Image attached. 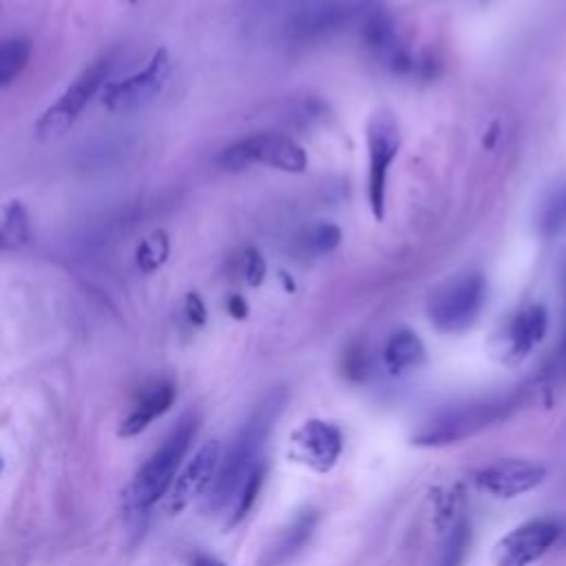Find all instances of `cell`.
Returning a JSON list of instances; mask_svg holds the SVG:
<instances>
[{"label":"cell","mask_w":566,"mask_h":566,"mask_svg":"<svg viewBox=\"0 0 566 566\" xmlns=\"http://www.w3.org/2000/svg\"><path fill=\"white\" fill-rule=\"evenodd\" d=\"M175 396H177V390L171 381H156V383L147 385L139 392L133 411L122 420L118 436L133 439L145 432L156 418H160L162 414H167L173 407Z\"/></svg>","instance_id":"9a60e30c"},{"label":"cell","mask_w":566,"mask_h":566,"mask_svg":"<svg viewBox=\"0 0 566 566\" xmlns=\"http://www.w3.org/2000/svg\"><path fill=\"white\" fill-rule=\"evenodd\" d=\"M109 76H111V58H100L94 64H89L74 81V85L60 96V100L42 113V118L36 124L38 137H56L62 135L66 128H71V124L81 118L85 107L102 89Z\"/></svg>","instance_id":"5b68a950"},{"label":"cell","mask_w":566,"mask_h":566,"mask_svg":"<svg viewBox=\"0 0 566 566\" xmlns=\"http://www.w3.org/2000/svg\"><path fill=\"white\" fill-rule=\"evenodd\" d=\"M364 40L366 47L372 51V56L377 60H381L383 66H387L394 74H407V71H414V60L407 53V49L403 47L392 19L381 12L374 10L366 16L364 23Z\"/></svg>","instance_id":"5bb4252c"},{"label":"cell","mask_w":566,"mask_h":566,"mask_svg":"<svg viewBox=\"0 0 566 566\" xmlns=\"http://www.w3.org/2000/svg\"><path fill=\"white\" fill-rule=\"evenodd\" d=\"M244 276L250 286H259L266 276V261L257 250H246L244 255Z\"/></svg>","instance_id":"484cf974"},{"label":"cell","mask_w":566,"mask_h":566,"mask_svg":"<svg viewBox=\"0 0 566 566\" xmlns=\"http://www.w3.org/2000/svg\"><path fill=\"white\" fill-rule=\"evenodd\" d=\"M383 359L392 374H403L424 361L422 341L414 332L401 330L387 341Z\"/></svg>","instance_id":"ac0fdd59"},{"label":"cell","mask_w":566,"mask_h":566,"mask_svg":"<svg viewBox=\"0 0 566 566\" xmlns=\"http://www.w3.org/2000/svg\"><path fill=\"white\" fill-rule=\"evenodd\" d=\"M317 522H319V514L315 509L302 512L279 536L276 544L270 551V564L281 566V564L291 562L293 557H297L310 542V538L317 529Z\"/></svg>","instance_id":"2e32d148"},{"label":"cell","mask_w":566,"mask_h":566,"mask_svg":"<svg viewBox=\"0 0 566 566\" xmlns=\"http://www.w3.org/2000/svg\"><path fill=\"white\" fill-rule=\"evenodd\" d=\"M345 372H347L349 379H361V377L366 374V357H364L361 349L347 354V359H345Z\"/></svg>","instance_id":"f546056e"},{"label":"cell","mask_w":566,"mask_h":566,"mask_svg":"<svg viewBox=\"0 0 566 566\" xmlns=\"http://www.w3.org/2000/svg\"><path fill=\"white\" fill-rule=\"evenodd\" d=\"M186 317H188V321L193 325H204L206 323V306H204L201 297L195 295V293H190L186 297Z\"/></svg>","instance_id":"f1b7e54d"},{"label":"cell","mask_w":566,"mask_h":566,"mask_svg":"<svg viewBox=\"0 0 566 566\" xmlns=\"http://www.w3.org/2000/svg\"><path fill=\"white\" fill-rule=\"evenodd\" d=\"M352 16L349 0H304L291 12L283 34L291 45H315L343 29Z\"/></svg>","instance_id":"ba28073f"},{"label":"cell","mask_w":566,"mask_h":566,"mask_svg":"<svg viewBox=\"0 0 566 566\" xmlns=\"http://www.w3.org/2000/svg\"><path fill=\"white\" fill-rule=\"evenodd\" d=\"M0 250H14V248H12V244L8 242V237H5L3 229H0Z\"/></svg>","instance_id":"d6a6232c"},{"label":"cell","mask_w":566,"mask_h":566,"mask_svg":"<svg viewBox=\"0 0 566 566\" xmlns=\"http://www.w3.org/2000/svg\"><path fill=\"white\" fill-rule=\"evenodd\" d=\"M3 233L8 237V242L12 244V248H21L25 244H29L32 239V224H29V216L21 201H12L5 210V224H3Z\"/></svg>","instance_id":"603a6c76"},{"label":"cell","mask_w":566,"mask_h":566,"mask_svg":"<svg viewBox=\"0 0 566 566\" xmlns=\"http://www.w3.org/2000/svg\"><path fill=\"white\" fill-rule=\"evenodd\" d=\"M540 231L549 237L566 231V188L555 190L542 206Z\"/></svg>","instance_id":"7402d4cb"},{"label":"cell","mask_w":566,"mask_h":566,"mask_svg":"<svg viewBox=\"0 0 566 566\" xmlns=\"http://www.w3.org/2000/svg\"><path fill=\"white\" fill-rule=\"evenodd\" d=\"M368 145H370V206L374 218L381 222L385 218V193H387L390 167L401 147L398 126L390 113H377L370 120Z\"/></svg>","instance_id":"9c48e42d"},{"label":"cell","mask_w":566,"mask_h":566,"mask_svg":"<svg viewBox=\"0 0 566 566\" xmlns=\"http://www.w3.org/2000/svg\"><path fill=\"white\" fill-rule=\"evenodd\" d=\"M0 473H3V456H0Z\"/></svg>","instance_id":"836d02e7"},{"label":"cell","mask_w":566,"mask_h":566,"mask_svg":"<svg viewBox=\"0 0 566 566\" xmlns=\"http://www.w3.org/2000/svg\"><path fill=\"white\" fill-rule=\"evenodd\" d=\"M199 430V416L186 414L173 432L167 436V441L160 445V450L145 463L133 478L131 487L124 493V512L128 518V525L135 520L145 529V522L149 518L151 507L162 499L173 484L177 469L197 436Z\"/></svg>","instance_id":"7a4b0ae2"},{"label":"cell","mask_w":566,"mask_h":566,"mask_svg":"<svg viewBox=\"0 0 566 566\" xmlns=\"http://www.w3.org/2000/svg\"><path fill=\"white\" fill-rule=\"evenodd\" d=\"M190 566H229V564H224L222 559L212 557L208 553H195V555H190Z\"/></svg>","instance_id":"1f68e13d"},{"label":"cell","mask_w":566,"mask_h":566,"mask_svg":"<svg viewBox=\"0 0 566 566\" xmlns=\"http://www.w3.org/2000/svg\"><path fill=\"white\" fill-rule=\"evenodd\" d=\"M263 482H266V463L261 460V463L248 473V478L244 480L242 489L237 491V503H235V512H233V518H231L229 527L239 525V522L253 512V507H255V503H257V499H259V493H261Z\"/></svg>","instance_id":"44dd1931"},{"label":"cell","mask_w":566,"mask_h":566,"mask_svg":"<svg viewBox=\"0 0 566 566\" xmlns=\"http://www.w3.org/2000/svg\"><path fill=\"white\" fill-rule=\"evenodd\" d=\"M222 465V447L218 441L206 443L195 458L188 463V467L177 476L173 495H171V512L180 514L190 501H195L197 495L206 493L212 482L218 478Z\"/></svg>","instance_id":"4fadbf2b"},{"label":"cell","mask_w":566,"mask_h":566,"mask_svg":"<svg viewBox=\"0 0 566 566\" xmlns=\"http://www.w3.org/2000/svg\"><path fill=\"white\" fill-rule=\"evenodd\" d=\"M549 374L553 381H566V323H564V334H562L559 347L555 349V357L551 361Z\"/></svg>","instance_id":"83f0119b"},{"label":"cell","mask_w":566,"mask_h":566,"mask_svg":"<svg viewBox=\"0 0 566 566\" xmlns=\"http://www.w3.org/2000/svg\"><path fill=\"white\" fill-rule=\"evenodd\" d=\"M304 242L312 253L325 255V253H332L341 244V231L332 224H319L306 233Z\"/></svg>","instance_id":"d4e9b609"},{"label":"cell","mask_w":566,"mask_h":566,"mask_svg":"<svg viewBox=\"0 0 566 566\" xmlns=\"http://www.w3.org/2000/svg\"><path fill=\"white\" fill-rule=\"evenodd\" d=\"M32 51L34 47L27 38H12L0 42V87L12 85L23 74Z\"/></svg>","instance_id":"d6986e66"},{"label":"cell","mask_w":566,"mask_h":566,"mask_svg":"<svg viewBox=\"0 0 566 566\" xmlns=\"http://www.w3.org/2000/svg\"><path fill=\"white\" fill-rule=\"evenodd\" d=\"M253 164L272 167L286 173H302L308 164L306 151L286 135L257 133L244 137L220 156V167L226 171H244Z\"/></svg>","instance_id":"277c9868"},{"label":"cell","mask_w":566,"mask_h":566,"mask_svg":"<svg viewBox=\"0 0 566 566\" xmlns=\"http://www.w3.org/2000/svg\"><path fill=\"white\" fill-rule=\"evenodd\" d=\"M229 312L235 317V319H246L248 317V306L246 302L239 297V295H233L229 299Z\"/></svg>","instance_id":"4dcf8cb0"},{"label":"cell","mask_w":566,"mask_h":566,"mask_svg":"<svg viewBox=\"0 0 566 566\" xmlns=\"http://www.w3.org/2000/svg\"><path fill=\"white\" fill-rule=\"evenodd\" d=\"M484 295V279L480 274H463L436 291L430 317L441 332H463L478 319Z\"/></svg>","instance_id":"8992f818"},{"label":"cell","mask_w":566,"mask_h":566,"mask_svg":"<svg viewBox=\"0 0 566 566\" xmlns=\"http://www.w3.org/2000/svg\"><path fill=\"white\" fill-rule=\"evenodd\" d=\"M544 478L546 469L540 463L509 458L480 469L476 482L482 491L495 495V499H516V495L540 487Z\"/></svg>","instance_id":"8fae6325"},{"label":"cell","mask_w":566,"mask_h":566,"mask_svg":"<svg viewBox=\"0 0 566 566\" xmlns=\"http://www.w3.org/2000/svg\"><path fill=\"white\" fill-rule=\"evenodd\" d=\"M169 255H171V242H169L167 231H156L153 235H149L145 242L137 246L135 263L142 272L151 274L167 263Z\"/></svg>","instance_id":"ffe728a7"},{"label":"cell","mask_w":566,"mask_h":566,"mask_svg":"<svg viewBox=\"0 0 566 566\" xmlns=\"http://www.w3.org/2000/svg\"><path fill=\"white\" fill-rule=\"evenodd\" d=\"M286 3H288V0H248V14L255 21L270 19L274 12H279Z\"/></svg>","instance_id":"4316f807"},{"label":"cell","mask_w":566,"mask_h":566,"mask_svg":"<svg viewBox=\"0 0 566 566\" xmlns=\"http://www.w3.org/2000/svg\"><path fill=\"white\" fill-rule=\"evenodd\" d=\"M557 536L559 527L553 520L527 522L499 542L493 566H529L555 544Z\"/></svg>","instance_id":"30bf717a"},{"label":"cell","mask_w":566,"mask_h":566,"mask_svg":"<svg viewBox=\"0 0 566 566\" xmlns=\"http://www.w3.org/2000/svg\"><path fill=\"white\" fill-rule=\"evenodd\" d=\"M169 76H171L169 51L158 49L153 53V58L149 60V64L142 71H137V74H133L120 83L107 85L102 104L115 113L147 107L162 94V89L169 83Z\"/></svg>","instance_id":"52a82bcc"},{"label":"cell","mask_w":566,"mask_h":566,"mask_svg":"<svg viewBox=\"0 0 566 566\" xmlns=\"http://www.w3.org/2000/svg\"><path fill=\"white\" fill-rule=\"evenodd\" d=\"M469 542H471V527L467 520H460L447 542H445V549L441 553V562L439 566H463L465 562V555H467V549H469Z\"/></svg>","instance_id":"cb8c5ba5"},{"label":"cell","mask_w":566,"mask_h":566,"mask_svg":"<svg viewBox=\"0 0 566 566\" xmlns=\"http://www.w3.org/2000/svg\"><path fill=\"white\" fill-rule=\"evenodd\" d=\"M546 310L542 306H531L522 310L509 325V349L516 359L527 357L531 347L546 334Z\"/></svg>","instance_id":"e0dca14e"},{"label":"cell","mask_w":566,"mask_h":566,"mask_svg":"<svg viewBox=\"0 0 566 566\" xmlns=\"http://www.w3.org/2000/svg\"><path fill=\"white\" fill-rule=\"evenodd\" d=\"M283 405H286V392L274 390L257 405L250 418L242 424V430L233 439L226 456H222L216 482L208 489V509L220 512L233 499H237V491L242 489L244 480L261 463V452L279 414L283 411Z\"/></svg>","instance_id":"6da1fadb"},{"label":"cell","mask_w":566,"mask_h":566,"mask_svg":"<svg viewBox=\"0 0 566 566\" xmlns=\"http://www.w3.org/2000/svg\"><path fill=\"white\" fill-rule=\"evenodd\" d=\"M293 450L304 465L325 473L336 465L343 452V436L330 422L308 420L293 434Z\"/></svg>","instance_id":"7c38bea8"},{"label":"cell","mask_w":566,"mask_h":566,"mask_svg":"<svg viewBox=\"0 0 566 566\" xmlns=\"http://www.w3.org/2000/svg\"><path fill=\"white\" fill-rule=\"evenodd\" d=\"M520 405L518 394L491 396L447 407L432 416L414 436L418 447H445L482 434L484 430L507 420Z\"/></svg>","instance_id":"3957f363"}]
</instances>
